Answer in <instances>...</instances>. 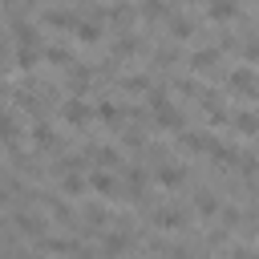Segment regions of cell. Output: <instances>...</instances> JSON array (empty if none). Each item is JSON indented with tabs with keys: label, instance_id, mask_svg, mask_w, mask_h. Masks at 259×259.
I'll list each match as a JSON object with an SVG mask.
<instances>
[{
	"label": "cell",
	"instance_id": "cell-23",
	"mask_svg": "<svg viewBox=\"0 0 259 259\" xmlns=\"http://www.w3.org/2000/svg\"><path fill=\"white\" fill-rule=\"evenodd\" d=\"M61 174H65V170H61ZM61 186H65V194H81V190H85V178H81V174H73V170H69V174H65V178H61Z\"/></svg>",
	"mask_w": 259,
	"mask_h": 259
},
{
	"label": "cell",
	"instance_id": "cell-1",
	"mask_svg": "<svg viewBox=\"0 0 259 259\" xmlns=\"http://www.w3.org/2000/svg\"><path fill=\"white\" fill-rule=\"evenodd\" d=\"M61 117H65L69 125H77V130H81V125H89V121H93V105H85L81 97H69V101L61 105Z\"/></svg>",
	"mask_w": 259,
	"mask_h": 259
},
{
	"label": "cell",
	"instance_id": "cell-7",
	"mask_svg": "<svg viewBox=\"0 0 259 259\" xmlns=\"http://www.w3.org/2000/svg\"><path fill=\"white\" fill-rule=\"evenodd\" d=\"M89 81H93V69L73 61V65H69V89H73V93H85V89H89Z\"/></svg>",
	"mask_w": 259,
	"mask_h": 259
},
{
	"label": "cell",
	"instance_id": "cell-26",
	"mask_svg": "<svg viewBox=\"0 0 259 259\" xmlns=\"http://www.w3.org/2000/svg\"><path fill=\"white\" fill-rule=\"evenodd\" d=\"M121 85H125L130 93H146V89H150V77H146V73H134V77H125Z\"/></svg>",
	"mask_w": 259,
	"mask_h": 259
},
{
	"label": "cell",
	"instance_id": "cell-14",
	"mask_svg": "<svg viewBox=\"0 0 259 259\" xmlns=\"http://www.w3.org/2000/svg\"><path fill=\"white\" fill-rule=\"evenodd\" d=\"M40 65V49H24V45H16V69L20 73H32Z\"/></svg>",
	"mask_w": 259,
	"mask_h": 259
},
{
	"label": "cell",
	"instance_id": "cell-3",
	"mask_svg": "<svg viewBox=\"0 0 259 259\" xmlns=\"http://www.w3.org/2000/svg\"><path fill=\"white\" fill-rule=\"evenodd\" d=\"M227 85H231V89H239L243 97H255V69H251V65L231 69V73H227Z\"/></svg>",
	"mask_w": 259,
	"mask_h": 259
},
{
	"label": "cell",
	"instance_id": "cell-32",
	"mask_svg": "<svg viewBox=\"0 0 259 259\" xmlns=\"http://www.w3.org/2000/svg\"><path fill=\"white\" fill-rule=\"evenodd\" d=\"M182 4H198V0H182Z\"/></svg>",
	"mask_w": 259,
	"mask_h": 259
},
{
	"label": "cell",
	"instance_id": "cell-13",
	"mask_svg": "<svg viewBox=\"0 0 259 259\" xmlns=\"http://www.w3.org/2000/svg\"><path fill=\"white\" fill-rule=\"evenodd\" d=\"M125 190H130V198H142V190H146V170L142 166H125Z\"/></svg>",
	"mask_w": 259,
	"mask_h": 259
},
{
	"label": "cell",
	"instance_id": "cell-17",
	"mask_svg": "<svg viewBox=\"0 0 259 259\" xmlns=\"http://www.w3.org/2000/svg\"><path fill=\"white\" fill-rule=\"evenodd\" d=\"M227 121H235V125H239V134H247V138H255V130H259V121H255V113H251V109H243V113H231Z\"/></svg>",
	"mask_w": 259,
	"mask_h": 259
},
{
	"label": "cell",
	"instance_id": "cell-27",
	"mask_svg": "<svg viewBox=\"0 0 259 259\" xmlns=\"http://www.w3.org/2000/svg\"><path fill=\"white\" fill-rule=\"evenodd\" d=\"M93 117H101V121H117V117H121V109H117L113 101H101V105L93 109Z\"/></svg>",
	"mask_w": 259,
	"mask_h": 259
},
{
	"label": "cell",
	"instance_id": "cell-33",
	"mask_svg": "<svg viewBox=\"0 0 259 259\" xmlns=\"http://www.w3.org/2000/svg\"><path fill=\"white\" fill-rule=\"evenodd\" d=\"M0 227H4V214H0Z\"/></svg>",
	"mask_w": 259,
	"mask_h": 259
},
{
	"label": "cell",
	"instance_id": "cell-11",
	"mask_svg": "<svg viewBox=\"0 0 259 259\" xmlns=\"http://www.w3.org/2000/svg\"><path fill=\"white\" fill-rule=\"evenodd\" d=\"M40 20H45L49 28H73V24H77V16H73L69 8H49V12L40 16Z\"/></svg>",
	"mask_w": 259,
	"mask_h": 259
},
{
	"label": "cell",
	"instance_id": "cell-5",
	"mask_svg": "<svg viewBox=\"0 0 259 259\" xmlns=\"http://www.w3.org/2000/svg\"><path fill=\"white\" fill-rule=\"evenodd\" d=\"M219 61H223V49H198V53H190V61H186V65H190L194 73H210Z\"/></svg>",
	"mask_w": 259,
	"mask_h": 259
},
{
	"label": "cell",
	"instance_id": "cell-31",
	"mask_svg": "<svg viewBox=\"0 0 259 259\" xmlns=\"http://www.w3.org/2000/svg\"><path fill=\"white\" fill-rule=\"evenodd\" d=\"M4 53H8V40L0 36V65H4Z\"/></svg>",
	"mask_w": 259,
	"mask_h": 259
},
{
	"label": "cell",
	"instance_id": "cell-8",
	"mask_svg": "<svg viewBox=\"0 0 259 259\" xmlns=\"http://www.w3.org/2000/svg\"><path fill=\"white\" fill-rule=\"evenodd\" d=\"M206 16L210 20H231V16H239V0H206Z\"/></svg>",
	"mask_w": 259,
	"mask_h": 259
},
{
	"label": "cell",
	"instance_id": "cell-19",
	"mask_svg": "<svg viewBox=\"0 0 259 259\" xmlns=\"http://www.w3.org/2000/svg\"><path fill=\"white\" fill-rule=\"evenodd\" d=\"M89 186H93L97 194H113V190H117L113 174H105V170H93V174H89Z\"/></svg>",
	"mask_w": 259,
	"mask_h": 259
},
{
	"label": "cell",
	"instance_id": "cell-21",
	"mask_svg": "<svg viewBox=\"0 0 259 259\" xmlns=\"http://www.w3.org/2000/svg\"><path fill=\"white\" fill-rule=\"evenodd\" d=\"M154 223H158V227H170V231H174V227H182V223H186V214H182V210H170V206H166V210H158V214H154Z\"/></svg>",
	"mask_w": 259,
	"mask_h": 259
},
{
	"label": "cell",
	"instance_id": "cell-25",
	"mask_svg": "<svg viewBox=\"0 0 259 259\" xmlns=\"http://www.w3.org/2000/svg\"><path fill=\"white\" fill-rule=\"evenodd\" d=\"M109 20H113V24H130V20H134V8H125V4L117 0V4L109 8Z\"/></svg>",
	"mask_w": 259,
	"mask_h": 259
},
{
	"label": "cell",
	"instance_id": "cell-16",
	"mask_svg": "<svg viewBox=\"0 0 259 259\" xmlns=\"http://www.w3.org/2000/svg\"><path fill=\"white\" fill-rule=\"evenodd\" d=\"M45 61L57 65V69H69V65H73V53H69L65 45H49V49H45Z\"/></svg>",
	"mask_w": 259,
	"mask_h": 259
},
{
	"label": "cell",
	"instance_id": "cell-18",
	"mask_svg": "<svg viewBox=\"0 0 259 259\" xmlns=\"http://www.w3.org/2000/svg\"><path fill=\"white\" fill-rule=\"evenodd\" d=\"M158 182L162 186H182L186 182V170L182 166H158Z\"/></svg>",
	"mask_w": 259,
	"mask_h": 259
},
{
	"label": "cell",
	"instance_id": "cell-22",
	"mask_svg": "<svg viewBox=\"0 0 259 259\" xmlns=\"http://www.w3.org/2000/svg\"><path fill=\"white\" fill-rule=\"evenodd\" d=\"M170 32H174V40H190V36H194V24H190L186 16H174V20H170Z\"/></svg>",
	"mask_w": 259,
	"mask_h": 259
},
{
	"label": "cell",
	"instance_id": "cell-28",
	"mask_svg": "<svg viewBox=\"0 0 259 259\" xmlns=\"http://www.w3.org/2000/svg\"><path fill=\"white\" fill-rule=\"evenodd\" d=\"M125 247H130V235H125V231H117V235L105 239V251H125Z\"/></svg>",
	"mask_w": 259,
	"mask_h": 259
},
{
	"label": "cell",
	"instance_id": "cell-15",
	"mask_svg": "<svg viewBox=\"0 0 259 259\" xmlns=\"http://www.w3.org/2000/svg\"><path fill=\"white\" fill-rule=\"evenodd\" d=\"M32 142H36L40 150H57V134H53V125H49V121H36V125H32Z\"/></svg>",
	"mask_w": 259,
	"mask_h": 259
},
{
	"label": "cell",
	"instance_id": "cell-30",
	"mask_svg": "<svg viewBox=\"0 0 259 259\" xmlns=\"http://www.w3.org/2000/svg\"><path fill=\"white\" fill-rule=\"evenodd\" d=\"M85 223H97V227H101V223H109V214H105L101 206H89V210H85Z\"/></svg>",
	"mask_w": 259,
	"mask_h": 259
},
{
	"label": "cell",
	"instance_id": "cell-10",
	"mask_svg": "<svg viewBox=\"0 0 259 259\" xmlns=\"http://www.w3.org/2000/svg\"><path fill=\"white\" fill-rule=\"evenodd\" d=\"M138 12H142V20H146V24H158L162 16H170V4H166V0H142V8H138Z\"/></svg>",
	"mask_w": 259,
	"mask_h": 259
},
{
	"label": "cell",
	"instance_id": "cell-29",
	"mask_svg": "<svg viewBox=\"0 0 259 259\" xmlns=\"http://www.w3.org/2000/svg\"><path fill=\"white\" fill-rule=\"evenodd\" d=\"M198 214H202V219H210V214H219V202H214L210 194H202V198H198Z\"/></svg>",
	"mask_w": 259,
	"mask_h": 259
},
{
	"label": "cell",
	"instance_id": "cell-24",
	"mask_svg": "<svg viewBox=\"0 0 259 259\" xmlns=\"http://www.w3.org/2000/svg\"><path fill=\"white\" fill-rule=\"evenodd\" d=\"M16 227H20L24 235H36V231L45 227V219H36V214H16Z\"/></svg>",
	"mask_w": 259,
	"mask_h": 259
},
{
	"label": "cell",
	"instance_id": "cell-20",
	"mask_svg": "<svg viewBox=\"0 0 259 259\" xmlns=\"http://www.w3.org/2000/svg\"><path fill=\"white\" fill-rule=\"evenodd\" d=\"M134 53H142V40L138 36H117L113 40V57H134Z\"/></svg>",
	"mask_w": 259,
	"mask_h": 259
},
{
	"label": "cell",
	"instance_id": "cell-6",
	"mask_svg": "<svg viewBox=\"0 0 259 259\" xmlns=\"http://www.w3.org/2000/svg\"><path fill=\"white\" fill-rule=\"evenodd\" d=\"M73 32H77V40H81V45H97V40L105 36V32H101V20H77V24H73Z\"/></svg>",
	"mask_w": 259,
	"mask_h": 259
},
{
	"label": "cell",
	"instance_id": "cell-4",
	"mask_svg": "<svg viewBox=\"0 0 259 259\" xmlns=\"http://www.w3.org/2000/svg\"><path fill=\"white\" fill-rule=\"evenodd\" d=\"M154 121H158L162 130H182V125H186L182 109H174V105H170V97H166V101H162V105L154 109Z\"/></svg>",
	"mask_w": 259,
	"mask_h": 259
},
{
	"label": "cell",
	"instance_id": "cell-12",
	"mask_svg": "<svg viewBox=\"0 0 259 259\" xmlns=\"http://www.w3.org/2000/svg\"><path fill=\"white\" fill-rule=\"evenodd\" d=\"M89 158H93L101 170H109V166H121V154H117L113 146H93V150H89Z\"/></svg>",
	"mask_w": 259,
	"mask_h": 259
},
{
	"label": "cell",
	"instance_id": "cell-2",
	"mask_svg": "<svg viewBox=\"0 0 259 259\" xmlns=\"http://www.w3.org/2000/svg\"><path fill=\"white\" fill-rule=\"evenodd\" d=\"M12 40H16V45H24V49H40V32H36V24H32V20H24V16H16V20H12Z\"/></svg>",
	"mask_w": 259,
	"mask_h": 259
},
{
	"label": "cell",
	"instance_id": "cell-9",
	"mask_svg": "<svg viewBox=\"0 0 259 259\" xmlns=\"http://www.w3.org/2000/svg\"><path fill=\"white\" fill-rule=\"evenodd\" d=\"M0 142H4L8 150H16V146H20V125H16V117H12V113H0Z\"/></svg>",
	"mask_w": 259,
	"mask_h": 259
}]
</instances>
